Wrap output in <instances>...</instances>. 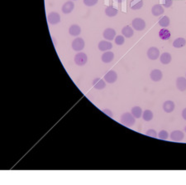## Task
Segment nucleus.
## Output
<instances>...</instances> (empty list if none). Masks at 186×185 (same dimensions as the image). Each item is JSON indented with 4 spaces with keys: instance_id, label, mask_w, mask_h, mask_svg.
<instances>
[{
    "instance_id": "31",
    "label": "nucleus",
    "mask_w": 186,
    "mask_h": 185,
    "mask_svg": "<svg viewBox=\"0 0 186 185\" xmlns=\"http://www.w3.org/2000/svg\"><path fill=\"white\" fill-rule=\"evenodd\" d=\"M146 135L150 137H153V138H156V137H157V133H156V131L155 130H152V129L148 130L146 132Z\"/></svg>"
},
{
    "instance_id": "7",
    "label": "nucleus",
    "mask_w": 186,
    "mask_h": 185,
    "mask_svg": "<svg viewBox=\"0 0 186 185\" xmlns=\"http://www.w3.org/2000/svg\"><path fill=\"white\" fill-rule=\"evenodd\" d=\"M117 79H118V75H117L116 72L112 71V70L109 71V72L104 76V80H105V81H107L108 83H110V84H111V83H114V82L117 81Z\"/></svg>"
},
{
    "instance_id": "9",
    "label": "nucleus",
    "mask_w": 186,
    "mask_h": 185,
    "mask_svg": "<svg viewBox=\"0 0 186 185\" xmlns=\"http://www.w3.org/2000/svg\"><path fill=\"white\" fill-rule=\"evenodd\" d=\"M150 76H151V79L153 81H160L161 79H162V76H163V74H162V72L159 70V69H155L152 72H151L150 74Z\"/></svg>"
},
{
    "instance_id": "33",
    "label": "nucleus",
    "mask_w": 186,
    "mask_h": 185,
    "mask_svg": "<svg viewBox=\"0 0 186 185\" xmlns=\"http://www.w3.org/2000/svg\"><path fill=\"white\" fill-rule=\"evenodd\" d=\"M103 112L106 114V115H108L109 117H112V111H110V110H109V109H107V110H103Z\"/></svg>"
},
{
    "instance_id": "27",
    "label": "nucleus",
    "mask_w": 186,
    "mask_h": 185,
    "mask_svg": "<svg viewBox=\"0 0 186 185\" xmlns=\"http://www.w3.org/2000/svg\"><path fill=\"white\" fill-rule=\"evenodd\" d=\"M159 24H160V27H163V28L169 26V24H170V18H169V17H162V18L159 20Z\"/></svg>"
},
{
    "instance_id": "5",
    "label": "nucleus",
    "mask_w": 186,
    "mask_h": 185,
    "mask_svg": "<svg viewBox=\"0 0 186 185\" xmlns=\"http://www.w3.org/2000/svg\"><path fill=\"white\" fill-rule=\"evenodd\" d=\"M47 20H48V23L52 25H55L61 22V16L60 14L55 12H52L50 13L47 16Z\"/></svg>"
},
{
    "instance_id": "26",
    "label": "nucleus",
    "mask_w": 186,
    "mask_h": 185,
    "mask_svg": "<svg viewBox=\"0 0 186 185\" xmlns=\"http://www.w3.org/2000/svg\"><path fill=\"white\" fill-rule=\"evenodd\" d=\"M142 118H143V120H146V121H150L151 120H152V118H153V113H152V111H150V110H146V111L142 113Z\"/></svg>"
},
{
    "instance_id": "36",
    "label": "nucleus",
    "mask_w": 186,
    "mask_h": 185,
    "mask_svg": "<svg viewBox=\"0 0 186 185\" xmlns=\"http://www.w3.org/2000/svg\"><path fill=\"white\" fill-rule=\"evenodd\" d=\"M74 1H75V0H74Z\"/></svg>"
},
{
    "instance_id": "25",
    "label": "nucleus",
    "mask_w": 186,
    "mask_h": 185,
    "mask_svg": "<svg viewBox=\"0 0 186 185\" xmlns=\"http://www.w3.org/2000/svg\"><path fill=\"white\" fill-rule=\"evenodd\" d=\"M131 113L132 114V115H133L135 118L139 119V118H141L143 112H142V110H141V107H139V106H134V107L132 109V112H131Z\"/></svg>"
},
{
    "instance_id": "12",
    "label": "nucleus",
    "mask_w": 186,
    "mask_h": 185,
    "mask_svg": "<svg viewBox=\"0 0 186 185\" xmlns=\"http://www.w3.org/2000/svg\"><path fill=\"white\" fill-rule=\"evenodd\" d=\"M184 133L180 130H175L170 135V139L173 141H181L184 139Z\"/></svg>"
},
{
    "instance_id": "11",
    "label": "nucleus",
    "mask_w": 186,
    "mask_h": 185,
    "mask_svg": "<svg viewBox=\"0 0 186 185\" xmlns=\"http://www.w3.org/2000/svg\"><path fill=\"white\" fill-rule=\"evenodd\" d=\"M74 8V4L72 1H68L62 6V12L65 14L71 13Z\"/></svg>"
},
{
    "instance_id": "20",
    "label": "nucleus",
    "mask_w": 186,
    "mask_h": 185,
    "mask_svg": "<svg viewBox=\"0 0 186 185\" xmlns=\"http://www.w3.org/2000/svg\"><path fill=\"white\" fill-rule=\"evenodd\" d=\"M122 35L124 37H126L127 38H130V37H132L133 36L134 32H133L132 28H131V27L129 26H126L122 29Z\"/></svg>"
},
{
    "instance_id": "28",
    "label": "nucleus",
    "mask_w": 186,
    "mask_h": 185,
    "mask_svg": "<svg viewBox=\"0 0 186 185\" xmlns=\"http://www.w3.org/2000/svg\"><path fill=\"white\" fill-rule=\"evenodd\" d=\"M124 42H125V38H124V37L123 36L119 35V36H117L115 37V43L118 46L122 45V44L124 43Z\"/></svg>"
},
{
    "instance_id": "15",
    "label": "nucleus",
    "mask_w": 186,
    "mask_h": 185,
    "mask_svg": "<svg viewBox=\"0 0 186 185\" xmlns=\"http://www.w3.org/2000/svg\"><path fill=\"white\" fill-rule=\"evenodd\" d=\"M164 12H165V10H164L163 7L161 6L160 4H156L151 8V13L156 17H158L161 15V14H163Z\"/></svg>"
},
{
    "instance_id": "23",
    "label": "nucleus",
    "mask_w": 186,
    "mask_h": 185,
    "mask_svg": "<svg viewBox=\"0 0 186 185\" xmlns=\"http://www.w3.org/2000/svg\"><path fill=\"white\" fill-rule=\"evenodd\" d=\"M105 14L108 17H110V18L115 17L118 14V10L114 8L112 6L107 7L106 9H105Z\"/></svg>"
},
{
    "instance_id": "30",
    "label": "nucleus",
    "mask_w": 186,
    "mask_h": 185,
    "mask_svg": "<svg viewBox=\"0 0 186 185\" xmlns=\"http://www.w3.org/2000/svg\"><path fill=\"white\" fill-rule=\"evenodd\" d=\"M99 0H84V5L87 7H92L98 3Z\"/></svg>"
},
{
    "instance_id": "10",
    "label": "nucleus",
    "mask_w": 186,
    "mask_h": 185,
    "mask_svg": "<svg viewBox=\"0 0 186 185\" xmlns=\"http://www.w3.org/2000/svg\"><path fill=\"white\" fill-rule=\"evenodd\" d=\"M98 47L102 52H107V51H109L110 49H112V42H109V41H101L99 43Z\"/></svg>"
},
{
    "instance_id": "32",
    "label": "nucleus",
    "mask_w": 186,
    "mask_h": 185,
    "mask_svg": "<svg viewBox=\"0 0 186 185\" xmlns=\"http://www.w3.org/2000/svg\"><path fill=\"white\" fill-rule=\"evenodd\" d=\"M172 4H173V1H172V0H165L164 7H166V8H170V7H171Z\"/></svg>"
},
{
    "instance_id": "18",
    "label": "nucleus",
    "mask_w": 186,
    "mask_h": 185,
    "mask_svg": "<svg viewBox=\"0 0 186 185\" xmlns=\"http://www.w3.org/2000/svg\"><path fill=\"white\" fill-rule=\"evenodd\" d=\"M171 59H172V57H171V55H170L169 52H164L160 57V62H161L162 64H164V65L169 64V63L171 62Z\"/></svg>"
},
{
    "instance_id": "17",
    "label": "nucleus",
    "mask_w": 186,
    "mask_h": 185,
    "mask_svg": "<svg viewBox=\"0 0 186 185\" xmlns=\"http://www.w3.org/2000/svg\"><path fill=\"white\" fill-rule=\"evenodd\" d=\"M113 58H114V53L112 52H108V51L104 52L101 57L102 61L104 63H109V62H112Z\"/></svg>"
},
{
    "instance_id": "24",
    "label": "nucleus",
    "mask_w": 186,
    "mask_h": 185,
    "mask_svg": "<svg viewBox=\"0 0 186 185\" xmlns=\"http://www.w3.org/2000/svg\"><path fill=\"white\" fill-rule=\"evenodd\" d=\"M143 6V1L142 0H133L131 3V8L133 10L141 9Z\"/></svg>"
},
{
    "instance_id": "6",
    "label": "nucleus",
    "mask_w": 186,
    "mask_h": 185,
    "mask_svg": "<svg viewBox=\"0 0 186 185\" xmlns=\"http://www.w3.org/2000/svg\"><path fill=\"white\" fill-rule=\"evenodd\" d=\"M147 57L148 58L151 59V60H156V59L160 57V51L157 47H151L148 49L147 51Z\"/></svg>"
},
{
    "instance_id": "21",
    "label": "nucleus",
    "mask_w": 186,
    "mask_h": 185,
    "mask_svg": "<svg viewBox=\"0 0 186 185\" xmlns=\"http://www.w3.org/2000/svg\"><path fill=\"white\" fill-rule=\"evenodd\" d=\"M170 36H171L170 32L168 29H166V28H162V29L160 30V32H159V37H160V38L161 39V40H164V41L168 40V39L170 37Z\"/></svg>"
},
{
    "instance_id": "4",
    "label": "nucleus",
    "mask_w": 186,
    "mask_h": 185,
    "mask_svg": "<svg viewBox=\"0 0 186 185\" xmlns=\"http://www.w3.org/2000/svg\"><path fill=\"white\" fill-rule=\"evenodd\" d=\"M72 48L76 52H80L84 48V41L81 37H77L72 42Z\"/></svg>"
},
{
    "instance_id": "35",
    "label": "nucleus",
    "mask_w": 186,
    "mask_h": 185,
    "mask_svg": "<svg viewBox=\"0 0 186 185\" xmlns=\"http://www.w3.org/2000/svg\"><path fill=\"white\" fill-rule=\"evenodd\" d=\"M184 130H185V132H186V127H185V129H184Z\"/></svg>"
},
{
    "instance_id": "34",
    "label": "nucleus",
    "mask_w": 186,
    "mask_h": 185,
    "mask_svg": "<svg viewBox=\"0 0 186 185\" xmlns=\"http://www.w3.org/2000/svg\"><path fill=\"white\" fill-rule=\"evenodd\" d=\"M182 117L184 118V120H186V108L184 109V111H182Z\"/></svg>"
},
{
    "instance_id": "8",
    "label": "nucleus",
    "mask_w": 186,
    "mask_h": 185,
    "mask_svg": "<svg viewBox=\"0 0 186 185\" xmlns=\"http://www.w3.org/2000/svg\"><path fill=\"white\" fill-rule=\"evenodd\" d=\"M103 37L106 39V40H113L114 37H116V31L113 28H107L104 30V32L103 33Z\"/></svg>"
},
{
    "instance_id": "13",
    "label": "nucleus",
    "mask_w": 186,
    "mask_h": 185,
    "mask_svg": "<svg viewBox=\"0 0 186 185\" xmlns=\"http://www.w3.org/2000/svg\"><path fill=\"white\" fill-rule=\"evenodd\" d=\"M176 86L180 91H186V78L180 76L176 80Z\"/></svg>"
},
{
    "instance_id": "14",
    "label": "nucleus",
    "mask_w": 186,
    "mask_h": 185,
    "mask_svg": "<svg viewBox=\"0 0 186 185\" xmlns=\"http://www.w3.org/2000/svg\"><path fill=\"white\" fill-rule=\"evenodd\" d=\"M175 105L172 101H166L163 104V110L166 113H171L175 110Z\"/></svg>"
},
{
    "instance_id": "22",
    "label": "nucleus",
    "mask_w": 186,
    "mask_h": 185,
    "mask_svg": "<svg viewBox=\"0 0 186 185\" xmlns=\"http://www.w3.org/2000/svg\"><path fill=\"white\" fill-rule=\"evenodd\" d=\"M186 44V40L183 37H179L176 38L173 42V47L175 48H181L184 47Z\"/></svg>"
},
{
    "instance_id": "2",
    "label": "nucleus",
    "mask_w": 186,
    "mask_h": 185,
    "mask_svg": "<svg viewBox=\"0 0 186 185\" xmlns=\"http://www.w3.org/2000/svg\"><path fill=\"white\" fill-rule=\"evenodd\" d=\"M74 62L75 64L78 66H84V64H86L87 61H88V57L87 55L84 52H80L77 53L76 55L74 56Z\"/></svg>"
},
{
    "instance_id": "1",
    "label": "nucleus",
    "mask_w": 186,
    "mask_h": 185,
    "mask_svg": "<svg viewBox=\"0 0 186 185\" xmlns=\"http://www.w3.org/2000/svg\"><path fill=\"white\" fill-rule=\"evenodd\" d=\"M135 122H136V120L132 113L126 112V113L122 114L121 116V123L125 126H132Z\"/></svg>"
},
{
    "instance_id": "3",
    "label": "nucleus",
    "mask_w": 186,
    "mask_h": 185,
    "mask_svg": "<svg viewBox=\"0 0 186 185\" xmlns=\"http://www.w3.org/2000/svg\"><path fill=\"white\" fill-rule=\"evenodd\" d=\"M132 25L133 28L137 31H142L146 28V23L143 19H141L140 18H137L133 19L132 23Z\"/></svg>"
},
{
    "instance_id": "16",
    "label": "nucleus",
    "mask_w": 186,
    "mask_h": 185,
    "mask_svg": "<svg viewBox=\"0 0 186 185\" xmlns=\"http://www.w3.org/2000/svg\"><path fill=\"white\" fill-rule=\"evenodd\" d=\"M93 87L95 88V89H97V90H102L103 88H105V86H106V83H105V81H103V80H102V79H100V78H96V79L93 80Z\"/></svg>"
},
{
    "instance_id": "19",
    "label": "nucleus",
    "mask_w": 186,
    "mask_h": 185,
    "mask_svg": "<svg viewBox=\"0 0 186 185\" xmlns=\"http://www.w3.org/2000/svg\"><path fill=\"white\" fill-rule=\"evenodd\" d=\"M69 33H70L71 36L77 37L79 36L80 33H81V28H80V27L79 26V25H77V24H74V25L71 26L70 29H69Z\"/></svg>"
},
{
    "instance_id": "29",
    "label": "nucleus",
    "mask_w": 186,
    "mask_h": 185,
    "mask_svg": "<svg viewBox=\"0 0 186 185\" xmlns=\"http://www.w3.org/2000/svg\"><path fill=\"white\" fill-rule=\"evenodd\" d=\"M158 137L160 138V140H167V138L169 137V134H168L166 130H161L158 135Z\"/></svg>"
}]
</instances>
